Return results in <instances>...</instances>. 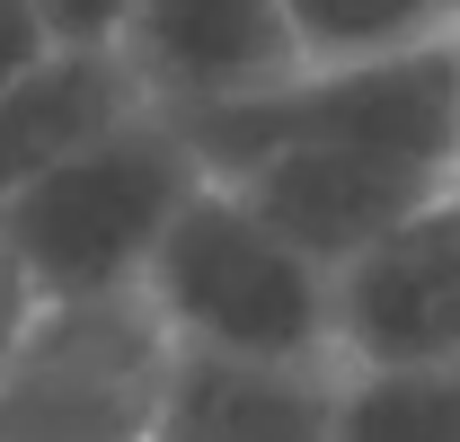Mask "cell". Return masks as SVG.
Instances as JSON below:
<instances>
[{"label":"cell","instance_id":"16","mask_svg":"<svg viewBox=\"0 0 460 442\" xmlns=\"http://www.w3.org/2000/svg\"><path fill=\"white\" fill-rule=\"evenodd\" d=\"M452 45H460V27H452Z\"/></svg>","mask_w":460,"mask_h":442},{"label":"cell","instance_id":"6","mask_svg":"<svg viewBox=\"0 0 460 442\" xmlns=\"http://www.w3.org/2000/svg\"><path fill=\"white\" fill-rule=\"evenodd\" d=\"M124 54L151 80V98L177 115L239 107L310 71L284 0H133Z\"/></svg>","mask_w":460,"mask_h":442},{"label":"cell","instance_id":"9","mask_svg":"<svg viewBox=\"0 0 460 442\" xmlns=\"http://www.w3.org/2000/svg\"><path fill=\"white\" fill-rule=\"evenodd\" d=\"M345 363H248V354H177L169 407L151 442H337Z\"/></svg>","mask_w":460,"mask_h":442},{"label":"cell","instance_id":"13","mask_svg":"<svg viewBox=\"0 0 460 442\" xmlns=\"http://www.w3.org/2000/svg\"><path fill=\"white\" fill-rule=\"evenodd\" d=\"M36 310H45V292H36L27 266H18V248L0 239V381H9L18 345H27V328H36Z\"/></svg>","mask_w":460,"mask_h":442},{"label":"cell","instance_id":"5","mask_svg":"<svg viewBox=\"0 0 460 442\" xmlns=\"http://www.w3.org/2000/svg\"><path fill=\"white\" fill-rule=\"evenodd\" d=\"M230 186L275 221L310 266L345 275L381 239H399L407 221L452 204L460 168H425V160H399V151H354V142H301V151L257 160L248 177H230Z\"/></svg>","mask_w":460,"mask_h":442},{"label":"cell","instance_id":"8","mask_svg":"<svg viewBox=\"0 0 460 442\" xmlns=\"http://www.w3.org/2000/svg\"><path fill=\"white\" fill-rule=\"evenodd\" d=\"M151 107L160 98L124 45H54L27 80L0 89V204L27 195L36 177H54L62 160L98 151L107 133L142 124Z\"/></svg>","mask_w":460,"mask_h":442},{"label":"cell","instance_id":"14","mask_svg":"<svg viewBox=\"0 0 460 442\" xmlns=\"http://www.w3.org/2000/svg\"><path fill=\"white\" fill-rule=\"evenodd\" d=\"M45 54H54L45 9H36V0H0V89H9V80H27Z\"/></svg>","mask_w":460,"mask_h":442},{"label":"cell","instance_id":"4","mask_svg":"<svg viewBox=\"0 0 460 442\" xmlns=\"http://www.w3.org/2000/svg\"><path fill=\"white\" fill-rule=\"evenodd\" d=\"M177 354L186 345L142 283L45 301L0 381V442H151Z\"/></svg>","mask_w":460,"mask_h":442},{"label":"cell","instance_id":"10","mask_svg":"<svg viewBox=\"0 0 460 442\" xmlns=\"http://www.w3.org/2000/svg\"><path fill=\"white\" fill-rule=\"evenodd\" d=\"M284 18L301 36L310 71H328V62H381V54L452 36V9L443 0H284Z\"/></svg>","mask_w":460,"mask_h":442},{"label":"cell","instance_id":"7","mask_svg":"<svg viewBox=\"0 0 460 442\" xmlns=\"http://www.w3.org/2000/svg\"><path fill=\"white\" fill-rule=\"evenodd\" d=\"M337 354L345 372L460 363V195L337 275Z\"/></svg>","mask_w":460,"mask_h":442},{"label":"cell","instance_id":"11","mask_svg":"<svg viewBox=\"0 0 460 442\" xmlns=\"http://www.w3.org/2000/svg\"><path fill=\"white\" fill-rule=\"evenodd\" d=\"M337 442H460V363L345 372V434Z\"/></svg>","mask_w":460,"mask_h":442},{"label":"cell","instance_id":"3","mask_svg":"<svg viewBox=\"0 0 460 442\" xmlns=\"http://www.w3.org/2000/svg\"><path fill=\"white\" fill-rule=\"evenodd\" d=\"M186 133L222 186L275 151H301V142H354V151L460 168V45L434 36V45H407L381 62H328V71H301L266 98L195 107Z\"/></svg>","mask_w":460,"mask_h":442},{"label":"cell","instance_id":"15","mask_svg":"<svg viewBox=\"0 0 460 442\" xmlns=\"http://www.w3.org/2000/svg\"><path fill=\"white\" fill-rule=\"evenodd\" d=\"M443 9H452V27H460V0H443Z\"/></svg>","mask_w":460,"mask_h":442},{"label":"cell","instance_id":"12","mask_svg":"<svg viewBox=\"0 0 460 442\" xmlns=\"http://www.w3.org/2000/svg\"><path fill=\"white\" fill-rule=\"evenodd\" d=\"M36 9H45L54 45H124V27H133V0H36Z\"/></svg>","mask_w":460,"mask_h":442},{"label":"cell","instance_id":"2","mask_svg":"<svg viewBox=\"0 0 460 442\" xmlns=\"http://www.w3.org/2000/svg\"><path fill=\"white\" fill-rule=\"evenodd\" d=\"M142 292L195 354H248V363H328L337 354V275L310 266L222 177L177 213Z\"/></svg>","mask_w":460,"mask_h":442},{"label":"cell","instance_id":"1","mask_svg":"<svg viewBox=\"0 0 460 442\" xmlns=\"http://www.w3.org/2000/svg\"><path fill=\"white\" fill-rule=\"evenodd\" d=\"M213 186V168L195 151L186 115L151 107L142 124L107 133L98 151L62 160L27 195L0 204V239L18 248V266L36 275L45 301H89V292H133L151 275V257L169 248L177 213Z\"/></svg>","mask_w":460,"mask_h":442}]
</instances>
